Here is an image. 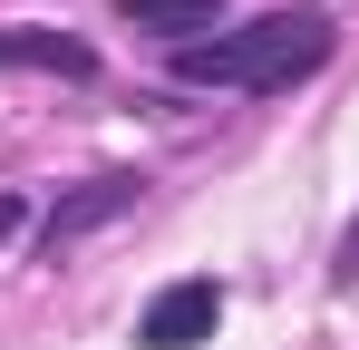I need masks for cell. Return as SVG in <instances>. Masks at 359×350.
Returning <instances> with one entry per match:
<instances>
[{
	"mask_svg": "<svg viewBox=\"0 0 359 350\" xmlns=\"http://www.w3.org/2000/svg\"><path fill=\"white\" fill-rule=\"evenodd\" d=\"M330 49H340V20L320 0H301V10H262L243 30H214V39H184V49H165V68H175V88H252V98H282Z\"/></svg>",
	"mask_w": 359,
	"mask_h": 350,
	"instance_id": "1",
	"label": "cell"
},
{
	"mask_svg": "<svg viewBox=\"0 0 359 350\" xmlns=\"http://www.w3.org/2000/svg\"><path fill=\"white\" fill-rule=\"evenodd\" d=\"M214 321H224V283L184 273V283H165L136 311V350H194V341H214Z\"/></svg>",
	"mask_w": 359,
	"mask_h": 350,
	"instance_id": "2",
	"label": "cell"
},
{
	"mask_svg": "<svg viewBox=\"0 0 359 350\" xmlns=\"http://www.w3.org/2000/svg\"><path fill=\"white\" fill-rule=\"evenodd\" d=\"M146 205V175L136 166H107V175H88L78 195H59L49 214H39V243L59 253V243H78V233H97V224H117V214H136Z\"/></svg>",
	"mask_w": 359,
	"mask_h": 350,
	"instance_id": "3",
	"label": "cell"
},
{
	"mask_svg": "<svg viewBox=\"0 0 359 350\" xmlns=\"http://www.w3.org/2000/svg\"><path fill=\"white\" fill-rule=\"evenodd\" d=\"M0 68H49V78H97V49L68 30H0Z\"/></svg>",
	"mask_w": 359,
	"mask_h": 350,
	"instance_id": "4",
	"label": "cell"
},
{
	"mask_svg": "<svg viewBox=\"0 0 359 350\" xmlns=\"http://www.w3.org/2000/svg\"><path fill=\"white\" fill-rule=\"evenodd\" d=\"M136 30H156L165 49H184V39H214L224 30V0H117Z\"/></svg>",
	"mask_w": 359,
	"mask_h": 350,
	"instance_id": "5",
	"label": "cell"
},
{
	"mask_svg": "<svg viewBox=\"0 0 359 350\" xmlns=\"http://www.w3.org/2000/svg\"><path fill=\"white\" fill-rule=\"evenodd\" d=\"M330 283H359V224L340 233V263H330Z\"/></svg>",
	"mask_w": 359,
	"mask_h": 350,
	"instance_id": "6",
	"label": "cell"
},
{
	"mask_svg": "<svg viewBox=\"0 0 359 350\" xmlns=\"http://www.w3.org/2000/svg\"><path fill=\"white\" fill-rule=\"evenodd\" d=\"M20 224H29V205H20V195H0V243H10Z\"/></svg>",
	"mask_w": 359,
	"mask_h": 350,
	"instance_id": "7",
	"label": "cell"
}]
</instances>
